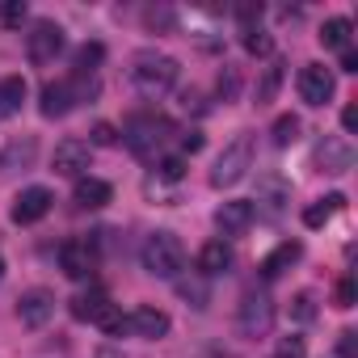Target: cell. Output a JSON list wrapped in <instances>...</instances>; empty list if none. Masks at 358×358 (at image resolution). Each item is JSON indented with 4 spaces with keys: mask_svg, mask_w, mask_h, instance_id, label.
<instances>
[{
    "mask_svg": "<svg viewBox=\"0 0 358 358\" xmlns=\"http://www.w3.org/2000/svg\"><path fill=\"white\" fill-rule=\"evenodd\" d=\"M220 93H224V101L236 97V72H224V76H220Z\"/></svg>",
    "mask_w": 358,
    "mask_h": 358,
    "instance_id": "cell-38",
    "label": "cell"
},
{
    "mask_svg": "<svg viewBox=\"0 0 358 358\" xmlns=\"http://www.w3.org/2000/svg\"><path fill=\"white\" fill-rule=\"evenodd\" d=\"M270 135H274V143H278V148H291V143L299 139V118H295V114H282V118L274 122V131H270Z\"/></svg>",
    "mask_w": 358,
    "mask_h": 358,
    "instance_id": "cell-27",
    "label": "cell"
},
{
    "mask_svg": "<svg viewBox=\"0 0 358 358\" xmlns=\"http://www.w3.org/2000/svg\"><path fill=\"white\" fill-rule=\"evenodd\" d=\"M341 127H345L350 135L358 131V106H345V110H341Z\"/></svg>",
    "mask_w": 358,
    "mask_h": 358,
    "instance_id": "cell-39",
    "label": "cell"
},
{
    "mask_svg": "<svg viewBox=\"0 0 358 358\" xmlns=\"http://www.w3.org/2000/svg\"><path fill=\"white\" fill-rule=\"evenodd\" d=\"M341 72H358V51H354V47L341 51Z\"/></svg>",
    "mask_w": 358,
    "mask_h": 358,
    "instance_id": "cell-40",
    "label": "cell"
},
{
    "mask_svg": "<svg viewBox=\"0 0 358 358\" xmlns=\"http://www.w3.org/2000/svg\"><path fill=\"white\" fill-rule=\"evenodd\" d=\"M236 329L245 337H266L274 329V299L266 291H249L241 299V312H236Z\"/></svg>",
    "mask_w": 358,
    "mask_h": 358,
    "instance_id": "cell-5",
    "label": "cell"
},
{
    "mask_svg": "<svg viewBox=\"0 0 358 358\" xmlns=\"http://www.w3.org/2000/svg\"><path fill=\"white\" fill-rule=\"evenodd\" d=\"M34 152H38V143L34 139H22V143H9L5 152H0V173H9V169H26L30 160H34Z\"/></svg>",
    "mask_w": 358,
    "mask_h": 358,
    "instance_id": "cell-24",
    "label": "cell"
},
{
    "mask_svg": "<svg viewBox=\"0 0 358 358\" xmlns=\"http://www.w3.org/2000/svg\"><path fill=\"white\" fill-rule=\"evenodd\" d=\"M182 148H186V152H199V148H203V135H199V131L182 135Z\"/></svg>",
    "mask_w": 358,
    "mask_h": 358,
    "instance_id": "cell-41",
    "label": "cell"
},
{
    "mask_svg": "<svg viewBox=\"0 0 358 358\" xmlns=\"http://www.w3.org/2000/svg\"><path fill=\"white\" fill-rule=\"evenodd\" d=\"M173 139V122L160 118V114H143V118H131L127 122V148L139 156V160H156V152Z\"/></svg>",
    "mask_w": 358,
    "mask_h": 358,
    "instance_id": "cell-3",
    "label": "cell"
},
{
    "mask_svg": "<svg viewBox=\"0 0 358 358\" xmlns=\"http://www.w3.org/2000/svg\"><path fill=\"white\" fill-rule=\"evenodd\" d=\"M51 316H55V295H51V291L34 287V291H26V295L17 299V320H22L26 329H43Z\"/></svg>",
    "mask_w": 358,
    "mask_h": 358,
    "instance_id": "cell-11",
    "label": "cell"
},
{
    "mask_svg": "<svg viewBox=\"0 0 358 358\" xmlns=\"http://www.w3.org/2000/svg\"><path fill=\"white\" fill-rule=\"evenodd\" d=\"M22 101H26V80L22 76H5L0 80V122L13 118L22 110Z\"/></svg>",
    "mask_w": 358,
    "mask_h": 358,
    "instance_id": "cell-21",
    "label": "cell"
},
{
    "mask_svg": "<svg viewBox=\"0 0 358 358\" xmlns=\"http://www.w3.org/2000/svg\"><path fill=\"white\" fill-rule=\"evenodd\" d=\"M333 89H337V80H333V72H329L324 64H308V68L299 72V97H303L308 106H324V101L333 97Z\"/></svg>",
    "mask_w": 358,
    "mask_h": 358,
    "instance_id": "cell-10",
    "label": "cell"
},
{
    "mask_svg": "<svg viewBox=\"0 0 358 358\" xmlns=\"http://www.w3.org/2000/svg\"><path fill=\"white\" fill-rule=\"evenodd\" d=\"M55 173L59 177H80V173H89V143H80V139H64L59 148H55Z\"/></svg>",
    "mask_w": 358,
    "mask_h": 358,
    "instance_id": "cell-14",
    "label": "cell"
},
{
    "mask_svg": "<svg viewBox=\"0 0 358 358\" xmlns=\"http://www.w3.org/2000/svg\"><path fill=\"white\" fill-rule=\"evenodd\" d=\"M291 316H295L299 324H308V320L316 316V299H312V291H299V295L291 299Z\"/></svg>",
    "mask_w": 358,
    "mask_h": 358,
    "instance_id": "cell-28",
    "label": "cell"
},
{
    "mask_svg": "<svg viewBox=\"0 0 358 358\" xmlns=\"http://www.w3.org/2000/svg\"><path fill=\"white\" fill-rule=\"evenodd\" d=\"M253 220H257V211H253L249 199H232V203H224V207L215 211V228H220L224 236H245V232L253 228Z\"/></svg>",
    "mask_w": 358,
    "mask_h": 358,
    "instance_id": "cell-12",
    "label": "cell"
},
{
    "mask_svg": "<svg viewBox=\"0 0 358 358\" xmlns=\"http://www.w3.org/2000/svg\"><path fill=\"white\" fill-rule=\"evenodd\" d=\"M177 59L173 55H160V51H139L135 59H131V85H135V93L139 97H148V101H156V97H164L173 85H177Z\"/></svg>",
    "mask_w": 358,
    "mask_h": 358,
    "instance_id": "cell-1",
    "label": "cell"
},
{
    "mask_svg": "<svg viewBox=\"0 0 358 358\" xmlns=\"http://www.w3.org/2000/svg\"><path fill=\"white\" fill-rule=\"evenodd\" d=\"M228 266H232L228 241H207V245L199 249V274H203V278H215V274H224Z\"/></svg>",
    "mask_w": 358,
    "mask_h": 358,
    "instance_id": "cell-17",
    "label": "cell"
},
{
    "mask_svg": "<svg viewBox=\"0 0 358 358\" xmlns=\"http://www.w3.org/2000/svg\"><path fill=\"white\" fill-rule=\"evenodd\" d=\"M358 333L354 329H345L341 337H337V350H341V358H358V341H354Z\"/></svg>",
    "mask_w": 358,
    "mask_h": 358,
    "instance_id": "cell-36",
    "label": "cell"
},
{
    "mask_svg": "<svg viewBox=\"0 0 358 358\" xmlns=\"http://www.w3.org/2000/svg\"><path fill=\"white\" fill-rule=\"evenodd\" d=\"M299 253H303V245H299V241H282V245L262 262V278H278L291 262H299Z\"/></svg>",
    "mask_w": 358,
    "mask_h": 358,
    "instance_id": "cell-20",
    "label": "cell"
},
{
    "mask_svg": "<svg viewBox=\"0 0 358 358\" xmlns=\"http://www.w3.org/2000/svg\"><path fill=\"white\" fill-rule=\"evenodd\" d=\"M0 278H5V257H0Z\"/></svg>",
    "mask_w": 358,
    "mask_h": 358,
    "instance_id": "cell-42",
    "label": "cell"
},
{
    "mask_svg": "<svg viewBox=\"0 0 358 358\" xmlns=\"http://www.w3.org/2000/svg\"><path fill=\"white\" fill-rule=\"evenodd\" d=\"M337 308H354V278L350 274L337 282Z\"/></svg>",
    "mask_w": 358,
    "mask_h": 358,
    "instance_id": "cell-35",
    "label": "cell"
},
{
    "mask_svg": "<svg viewBox=\"0 0 358 358\" xmlns=\"http://www.w3.org/2000/svg\"><path fill=\"white\" fill-rule=\"evenodd\" d=\"M110 308H114V303H110V295H106V291H97V287H93V291H85V295H76V299L68 303V312H72L76 320H93V324H97Z\"/></svg>",
    "mask_w": 358,
    "mask_h": 358,
    "instance_id": "cell-18",
    "label": "cell"
},
{
    "mask_svg": "<svg viewBox=\"0 0 358 358\" xmlns=\"http://www.w3.org/2000/svg\"><path fill=\"white\" fill-rule=\"evenodd\" d=\"M341 207H345V199H341V194H329V199H320V203H312V207L303 211V224H308V228H320V224H329Z\"/></svg>",
    "mask_w": 358,
    "mask_h": 358,
    "instance_id": "cell-23",
    "label": "cell"
},
{
    "mask_svg": "<svg viewBox=\"0 0 358 358\" xmlns=\"http://www.w3.org/2000/svg\"><path fill=\"white\" fill-rule=\"evenodd\" d=\"M76 101H85V80L72 76V80H55V85H43V114L47 118H64Z\"/></svg>",
    "mask_w": 358,
    "mask_h": 358,
    "instance_id": "cell-7",
    "label": "cell"
},
{
    "mask_svg": "<svg viewBox=\"0 0 358 358\" xmlns=\"http://www.w3.org/2000/svg\"><path fill=\"white\" fill-rule=\"evenodd\" d=\"M350 34H354V26H350L345 17H329V22L320 26V47H324V51H345V47H350Z\"/></svg>",
    "mask_w": 358,
    "mask_h": 358,
    "instance_id": "cell-22",
    "label": "cell"
},
{
    "mask_svg": "<svg viewBox=\"0 0 358 358\" xmlns=\"http://www.w3.org/2000/svg\"><path fill=\"white\" fill-rule=\"evenodd\" d=\"M278 80H282V72H278V68H270V72H266V80H262V89H257V106H266V101L274 97Z\"/></svg>",
    "mask_w": 358,
    "mask_h": 358,
    "instance_id": "cell-33",
    "label": "cell"
},
{
    "mask_svg": "<svg viewBox=\"0 0 358 358\" xmlns=\"http://www.w3.org/2000/svg\"><path fill=\"white\" fill-rule=\"evenodd\" d=\"M274 358H282V354H274Z\"/></svg>",
    "mask_w": 358,
    "mask_h": 358,
    "instance_id": "cell-43",
    "label": "cell"
},
{
    "mask_svg": "<svg viewBox=\"0 0 358 358\" xmlns=\"http://www.w3.org/2000/svg\"><path fill=\"white\" fill-rule=\"evenodd\" d=\"M236 17L253 30V22H262V5H253V0H245V5H236Z\"/></svg>",
    "mask_w": 358,
    "mask_h": 358,
    "instance_id": "cell-34",
    "label": "cell"
},
{
    "mask_svg": "<svg viewBox=\"0 0 358 358\" xmlns=\"http://www.w3.org/2000/svg\"><path fill=\"white\" fill-rule=\"evenodd\" d=\"M182 173H186V160L182 156H164L160 160V177H164V182H182Z\"/></svg>",
    "mask_w": 358,
    "mask_h": 358,
    "instance_id": "cell-31",
    "label": "cell"
},
{
    "mask_svg": "<svg viewBox=\"0 0 358 358\" xmlns=\"http://www.w3.org/2000/svg\"><path fill=\"white\" fill-rule=\"evenodd\" d=\"M101 59H106V47H101V43H85V47L76 51V76L89 80V76L101 68Z\"/></svg>",
    "mask_w": 358,
    "mask_h": 358,
    "instance_id": "cell-25",
    "label": "cell"
},
{
    "mask_svg": "<svg viewBox=\"0 0 358 358\" xmlns=\"http://www.w3.org/2000/svg\"><path fill=\"white\" fill-rule=\"evenodd\" d=\"M287 203H291V182L287 177H278V173L257 177V207L253 211H262L266 220H278L287 211Z\"/></svg>",
    "mask_w": 358,
    "mask_h": 358,
    "instance_id": "cell-8",
    "label": "cell"
},
{
    "mask_svg": "<svg viewBox=\"0 0 358 358\" xmlns=\"http://www.w3.org/2000/svg\"><path fill=\"white\" fill-rule=\"evenodd\" d=\"M139 262H143V270L152 278H177V274H182V266H186V249H182V241H177L173 232H152L143 241Z\"/></svg>",
    "mask_w": 358,
    "mask_h": 358,
    "instance_id": "cell-2",
    "label": "cell"
},
{
    "mask_svg": "<svg viewBox=\"0 0 358 358\" xmlns=\"http://www.w3.org/2000/svg\"><path fill=\"white\" fill-rule=\"evenodd\" d=\"M177 295L190 299L194 308H207V299H211V291H207V278H203V274H194V278H177Z\"/></svg>",
    "mask_w": 358,
    "mask_h": 358,
    "instance_id": "cell-26",
    "label": "cell"
},
{
    "mask_svg": "<svg viewBox=\"0 0 358 358\" xmlns=\"http://www.w3.org/2000/svg\"><path fill=\"white\" fill-rule=\"evenodd\" d=\"M245 51H249V55H270L274 43H270V34H262V30L253 26V30H245Z\"/></svg>",
    "mask_w": 358,
    "mask_h": 358,
    "instance_id": "cell-29",
    "label": "cell"
},
{
    "mask_svg": "<svg viewBox=\"0 0 358 358\" xmlns=\"http://www.w3.org/2000/svg\"><path fill=\"white\" fill-rule=\"evenodd\" d=\"M26 51H30V64H55V55L64 51V30L55 22H34V30L26 34Z\"/></svg>",
    "mask_w": 358,
    "mask_h": 358,
    "instance_id": "cell-6",
    "label": "cell"
},
{
    "mask_svg": "<svg viewBox=\"0 0 358 358\" xmlns=\"http://www.w3.org/2000/svg\"><path fill=\"white\" fill-rule=\"evenodd\" d=\"M316 164L324 169V173H345L350 164H354V148L345 143V139H324L320 148H316Z\"/></svg>",
    "mask_w": 358,
    "mask_h": 358,
    "instance_id": "cell-16",
    "label": "cell"
},
{
    "mask_svg": "<svg viewBox=\"0 0 358 358\" xmlns=\"http://www.w3.org/2000/svg\"><path fill=\"white\" fill-rule=\"evenodd\" d=\"M127 333H135V337H164L169 333V316L160 312V308H152V303H139L131 316H127Z\"/></svg>",
    "mask_w": 358,
    "mask_h": 358,
    "instance_id": "cell-15",
    "label": "cell"
},
{
    "mask_svg": "<svg viewBox=\"0 0 358 358\" xmlns=\"http://www.w3.org/2000/svg\"><path fill=\"white\" fill-rule=\"evenodd\" d=\"M72 199H76V207H85V211H97V207H106V203L114 199V190H110L106 182H97V177H80Z\"/></svg>",
    "mask_w": 358,
    "mask_h": 358,
    "instance_id": "cell-19",
    "label": "cell"
},
{
    "mask_svg": "<svg viewBox=\"0 0 358 358\" xmlns=\"http://www.w3.org/2000/svg\"><path fill=\"white\" fill-rule=\"evenodd\" d=\"M249 164H253V135H236V139L220 152V160H215V169H211V186H215V190L236 186L241 177L249 173Z\"/></svg>",
    "mask_w": 358,
    "mask_h": 358,
    "instance_id": "cell-4",
    "label": "cell"
},
{
    "mask_svg": "<svg viewBox=\"0 0 358 358\" xmlns=\"http://www.w3.org/2000/svg\"><path fill=\"white\" fill-rule=\"evenodd\" d=\"M51 190H43V186H30V190H22L17 199H13V224H38L47 211H51Z\"/></svg>",
    "mask_w": 358,
    "mask_h": 358,
    "instance_id": "cell-13",
    "label": "cell"
},
{
    "mask_svg": "<svg viewBox=\"0 0 358 358\" xmlns=\"http://www.w3.org/2000/svg\"><path fill=\"white\" fill-rule=\"evenodd\" d=\"M59 270L76 282H85L93 270H97V249L93 241H64L59 245Z\"/></svg>",
    "mask_w": 358,
    "mask_h": 358,
    "instance_id": "cell-9",
    "label": "cell"
},
{
    "mask_svg": "<svg viewBox=\"0 0 358 358\" xmlns=\"http://www.w3.org/2000/svg\"><path fill=\"white\" fill-rule=\"evenodd\" d=\"M114 139H118V135H114V127H110V122H97V127H93V143H101V148H110Z\"/></svg>",
    "mask_w": 358,
    "mask_h": 358,
    "instance_id": "cell-37",
    "label": "cell"
},
{
    "mask_svg": "<svg viewBox=\"0 0 358 358\" xmlns=\"http://www.w3.org/2000/svg\"><path fill=\"white\" fill-rule=\"evenodd\" d=\"M0 22H5V26H22L26 22V0H9V5H0Z\"/></svg>",
    "mask_w": 358,
    "mask_h": 358,
    "instance_id": "cell-30",
    "label": "cell"
},
{
    "mask_svg": "<svg viewBox=\"0 0 358 358\" xmlns=\"http://www.w3.org/2000/svg\"><path fill=\"white\" fill-rule=\"evenodd\" d=\"M97 324H101V329H106L110 337H118V333H127V316H122L118 308H110V312H106V316H101Z\"/></svg>",
    "mask_w": 358,
    "mask_h": 358,
    "instance_id": "cell-32",
    "label": "cell"
}]
</instances>
